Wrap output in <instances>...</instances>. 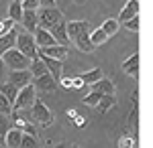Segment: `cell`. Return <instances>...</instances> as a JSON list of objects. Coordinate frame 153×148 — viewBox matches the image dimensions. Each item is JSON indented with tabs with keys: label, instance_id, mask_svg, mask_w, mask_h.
Listing matches in <instances>:
<instances>
[{
	"label": "cell",
	"instance_id": "obj_1",
	"mask_svg": "<svg viewBox=\"0 0 153 148\" xmlns=\"http://www.w3.org/2000/svg\"><path fill=\"white\" fill-rule=\"evenodd\" d=\"M65 31H68V39L84 53H92L94 47L90 43V24L86 21H71L65 23Z\"/></svg>",
	"mask_w": 153,
	"mask_h": 148
},
{
	"label": "cell",
	"instance_id": "obj_2",
	"mask_svg": "<svg viewBox=\"0 0 153 148\" xmlns=\"http://www.w3.org/2000/svg\"><path fill=\"white\" fill-rule=\"evenodd\" d=\"M63 21V12L59 10V8H39L37 10V26L39 29H45L49 31L51 26H55L57 23Z\"/></svg>",
	"mask_w": 153,
	"mask_h": 148
},
{
	"label": "cell",
	"instance_id": "obj_3",
	"mask_svg": "<svg viewBox=\"0 0 153 148\" xmlns=\"http://www.w3.org/2000/svg\"><path fill=\"white\" fill-rule=\"evenodd\" d=\"M35 97H37V89L33 87V83H29L27 87L19 89V93H16V100L12 102V110H14V112L29 110V108L33 106V102H35Z\"/></svg>",
	"mask_w": 153,
	"mask_h": 148
},
{
	"label": "cell",
	"instance_id": "obj_4",
	"mask_svg": "<svg viewBox=\"0 0 153 148\" xmlns=\"http://www.w3.org/2000/svg\"><path fill=\"white\" fill-rule=\"evenodd\" d=\"M2 63H4V67H10V71H19V69H29V63H31V59H27L21 53V51H16V49H10V51H6L4 55H2Z\"/></svg>",
	"mask_w": 153,
	"mask_h": 148
},
{
	"label": "cell",
	"instance_id": "obj_5",
	"mask_svg": "<svg viewBox=\"0 0 153 148\" xmlns=\"http://www.w3.org/2000/svg\"><path fill=\"white\" fill-rule=\"evenodd\" d=\"M14 49L21 51L27 59H35L37 57V45H35V39H33L31 33H21V31H19Z\"/></svg>",
	"mask_w": 153,
	"mask_h": 148
},
{
	"label": "cell",
	"instance_id": "obj_6",
	"mask_svg": "<svg viewBox=\"0 0 153 148\" xmlns=\"http://www.w3.org/2000/svg\"><path fill=\"white\" fill-rule=\"evenodd\" d=\"M29 116H33V120L39 122L41 126H49L51 122H53V114H51V110H49L39 97H35L33 106L29 108Z\"/></svg>",
	"mask_w": 153,
	"mask_h": 148
},
{
	"label": "cell",
	"instance_id": "obj_7",
	"mask_svg": "<svg viewBox=\"0 0 153 148\" xmlns=\"http://www.w3.org/2000/svg\"><path fill=\"white\" fill-rule=\"evenodd\" d=\"M31 71L29 69H19V71H10L8 73V83H12L16 89H23V87H27L29 83H31Z\"/></svg>",
	"mask_w": 153,
	"mask_h": 148
},
{
	"label": "cell",
	"instance_id": "obj_8",
	"mask_svg": "<svg viewBox=\"0 0 153 148\" xmlns=\"http://www.w3.org/2000/svg\"><path fill=\"white\" fill-rule=\"evenodd\" d=\"M37 53L45 55L49 59H55V61H65L68 59V47L53 45V47H45V49H37Z\"/></svg>",
	"mask_w": 153,
	"mask_h": 148
},
{
	"label": "cell",
	"instance_id": "obj_9",
	"mask_svg": "<svg viewBox=\"0 0 153 148\" xmlns=\"http://www.w3.org/2000/svg\"><path fill=\"white\" fill-rule=\"evenodd\" d=\"M33 39H35L37 49H45V47L57 45V43H55V39L51 37V33H49V31H45V29H39V26H37L35 33H33Z\"/></svg>",
	"mask_w": 153,
	"mask_h": 148
},
{
	"label": "cell",
	"instance_id": "obj_10",
	"mask_svg": "<svg viewBox=\"0 0 153 148\" xmlns=\"http://www.w3.org/2000/svg\"><path fill=\"white\" fill-rule=\"evenodd\" d=\"M49 33H51V37L55 39V43L61 47H68L70 45V39H68V31H65V21H61V23H57L55 26H51L49 29Z\"/></svg>",
	"mask_w": 153,
	"mask_h": 148
},
{
	"label": "cell",
	"instance_id": "obj_11",
	"mask_svg": "<svg viewBox=\"0 0 153 148\" xmlns=\"http://www.w3.org/2000/svg\"><path fill=\"white\" fill-rule=\"evenodd\" d=\"M16 34H19V31L12 26L6 34H2V37H0V57H2L6 51L14 49V45H16Z\"/></svg>",
	"mask_w": 153,
	"mask_h": 148
},
{
	"label": "cell",
	"instance_id": "obj_12",
	"mask_svg": "<svg viewBox=\"0 0 153 148\" xmlns=\"http://www.w3.org/2000/svg\"><path fill=\"white\" fill-rule=\"evenodd\" d=\"M133 16H139V0H129L127 4H125V8L120 10V14H118V23H127L129 18H133Z\"/></svg>",
	"mask_w": 153,
	"mask_h": 148
},
{
	"label": "cell",
	"instance_id": "obj_13",
	"mask_svg": "<svg viewBox=\"0 0 153 148\" xmlns=\"http://www.w3.org/2000/svg\"><path fill=\"white\" fill-rule=\"evenodd\" d=\"M33 87L39 89V91H55V89H57V81L53 79L49 73H45V75H41V77H37V79H35Z\"/></svg>",
	"mask_w": 153,
	"mask_h": 148
},
{
	"label": "cell",
	"instance_id": "obj_14",
	"mask_svg": "<svg viewBox=\"0 0 153 148\" xmlns=\"http://www.w3.org/2000/svg\"><path fill=\"white\" fill-rule=\"evenodd\" d=\"M37 57L41 59L43 63H45V67H47V73L53 77V79L57 81L59 77H61V61H55V59H49V57H45V55H39L37 53Z\"/></svg>",
	"mask_w": 153,
	"mask_h": 148
},
{
	"label": "cell",
	"instance_id": "obj_15",
	"mask_svg": "<svg viewBox=\"0 0 153 148\" xmlns=\"http://www.w3.org/2000/svg\"><path fill=\"white\" fill-rule=\"evenodd\" d=\"M123 71L127 73V75H131V77H139V53H133L125 63H123Z\"/></svg>",
	"mask_w": 153,
	"mask_h": 148
},
{
	"label": "cell",
	"instance_id": "obj_16",
	"mask_svg": "<svg viewBox=\"0 0 153 148\" xmlns=\"http://www.w3.org/2000/svg\"><path fill=\"white\" fill-rule=\"evenodd\" d=\"M21 23L25 26V33H35L37 29V10H23V16H21Z\"/></svg>",
	"mask_w": 153,
	"mask_h": 148
},
{
	"label": "cell",
	"instance_id": "obj_17",
	"mask_svg": "<svg viewBox=\"0 0 153 148\" xmlns=\"http://www.w3.org/2000/svg\"><path fill=\"white\" fill-rule=\"evenodd\" d=\"M78 77L82 79L84 85H94L96 81H100L104 77V73H102L100 67H94V69H90V71H86V73H82V75H78Z\"/></svg>",
	"mask_w": 153,
	"mask_h": 148
},
{
	"label": "cell",
	"instance_id": "obj_18",
	"mask_svg": "<svg viewBox=\"0 0 153 148\" xmlns=\"http://www.w3.org/2000/svg\"><path fill=\"white\" fill-rule=\"evenodd\" d=\"M21 138H23V132L19 128H10L4 136V146L6 148H19L21 146Z\"/></svg>",
	"mask_w": 153,
	"mask_h": 148
},
{
	"label": "cell",
	"instance_id": "obj_19",
	"mask_svg": "<svg viewBox=\"0 0 153 148\" xmlns=\"http://www.w3.org/2000/svg\"><path fill=\"white\" fill-rule=\"evenodd\" d=\"M92 89L100 91L102 95H114V83L110 79H106V77H102L100 81H96L94 85H92Z\"/></svg>",
	"mask_w": 153,
	"mask_h": 148
},
{
	"label": "cell",
	"instance_id": "obj_20",
	"mask_svg": "<svg viewBox=\"0 0 153 148\" xmlns=\"http://www.w3.org/2000/svg\"><path fill=\"white\" fill-rule=\"evenodd\" d=\"M29 71H31V77H41V75H45L47 73V67H45V63L41 61L39 57L31 59V63H29Z\"/></svg>",
	"mask_w": 153,
	"mask_h": 148
},
{
	"label": "cell",
	"instance_id": "obj_21",
	"mask_svg": "<svg viewBox=\"0 0 153 148\" xmlns=\"http://www.w3.org/2000/svg\"><path fill=\"white\" fill-rule=\"evenodd\" d=\"M21 16H23V4H21V0H14L8 6V18L12 23H21Z\"/></svg>",
	"mask_w": 153,
	"mask_h": 148
},
{
	"label": "cell",
	"instance_id": "obj_22",
	"mask_svg": "<svg viewBox=\"0 0 153 148\" xmlns=\"http://www.w3.org/2000/svg\"><path fill=\"white\" fill-rule=\"evenodd\" d=\"M0 93H2V95H4V97H6V100L12 103L14 100H16V93H19V89H16L12 83L4 81V83H0Z\"/></svg>",
	"mask_w": 153,
	"mask_h": 148
},
{
	"label": "cell",
	"instance_id": "obj_23",
	"mask_svg": "<svg viewBox=\"0 0 153 148\" xmlns=\"http://www.w3.org/2000/svg\"><path fill=\"white\" fill-rule=\"evenodd\" d=\"M100 29H102V31L106 33V37L110 39L112 34H117V33H118V29H120V23H118L117 18H106L104 24H102Z\"/></svg>",
	"mask_w": 153,
	"mask_h": 148
},
{
	"label": "cell",
	"instance_id": "obj_24",
	"mask_svg": "<svg viewBox=\"0 0 153 148\" xmlns=\"http://www.w3.org/2000/svg\"><path fill=\"white\" fill-rule=\"evenodd\" d=\"M114 103H117L114 95H102V97H100V102L96 103V110H98L100 114H106V112H108Z\"/></svg>",
	"mask_w": 153,
	"mask_h": 148
},
{
	"label": "cell",
	"instance_id": "obj_25",
	"mask_svg": "<svg viewBox=\"0 0 153 148\" xmlns=\"http://www.w3.org/2000/svg\"><path fill=\"white\" fill-rule=\"evenodd\" d=\"M106 41H108V37H106V33L102 31V29H96V31H90V43H92V47H100L104 45Z\"/></svg>",
	"mask_w": 153,
	"mask_h": 148
},
{
	"label": "cell",
	"instance_id": "obj_26",
	"mask_svg": "<svg viewBox=\"0 0 153 148\" xmlns=\"http://www.w3.org/2000/svg\"><path fill=\"white\" fill-rule=\"evenodd\" d=\"M10 120H8V116H2L0 114V146L4 144V136H6V132L10 130Z\"/></svg>",
	"mask_w": 153,
	"mask_h": 148
},
{
	"label": "cell",
	"instance_id": "obj_27",
	"mask_svg": "<svg viewBox=\"0 0 153 148\" xmlns=\"http://www.w3.org/2000/svg\"><path fill=\"white\" fill-rule=\"evenodd\" d=\"M118 148H137V138L129 136V134L120 136V140H118Z\"/></svg>",
	"mask_w": 153,
	"mask_h": 148
},
{
	"label": "cell",
	"instance_id": "obj_28",
	"mask_svg": "<svg viewBox=\"0 0 153 148\" xmlns=\"http://www.w3.org/2000/svg\"><path fill=\"white\" fill-rule=\"evenodd\" d=\"M100 97H102V93L92 89L88 95H86V97H84V103H86V106H90V108H96V103L100 102Z\"/></svg>",
	"mask_w": 153,
	"mask_h": 148
},
{
	"label": "cell",
	"instance_id": "obj_29",
	"mask_svg": "<svg viewBox=\"0 0 153 148\" xmlns=\"http://www.w3.org/2000/svg\"><path fill=\"white\" fill-rule=\"evenodd\" d=\"M19 148H39V142H37L35 136L23 134V138H21V146H19Z\"/></svg>",
	"mask_w": 153,
	"mask_h": 148
},
{
	"label": "cell",
	"instance_id": "obj_30",
	"mask_svg": "<svg viewBox=\"0 0 153 148\" xmlns=\"http://www.w3.org/2000/svg\"><path fill=\"white\" fill-rule=\"evenodd\" d=\"M0 114L2 116H8V114H12V103L0 93Z\"/></svg>",
	"mask_w": 153,
	"mask_h": 148
},
{
	"label": "cell",
	"instance_id": "obj_31",
	"mask_svg": "<svg viewBox=\"0 0 153 148\" xmlns=\"http://www.w3.org/2000/svg\"><path fill=\"white\" fill-rule=\"evenodd\" d=\"M125 26H127V31L139 33V26H141V23H139V16H133V18H129V21L125 23Z\"/></svg>",
	"mask_w": 153,
	"mask_h": 148
},
{
	"label": "cell",
	"instance_id": "obj_32",
	"mask_svg": "<svg viewBox=\"0 0 153 148\" xmlns=\"http://www.w3.org/2000/svg\"><path fill=\"white\" fill-rule=\"evenodd\" d=\"M12 26H14V23H12L10 18H0V37H2V34H6Z\"/></svg>",
	"mask_w": 153,
	"mask_h": 148
},
{
	"label": "cell",
	"instance_id": "obj_33",
	"mask_svg": "<svg viewBox=\"0 0 153 148\" xmlns=\"http://www.w3.org/2000/svg\"><path fill=\"white\" fill-rule=\"evenodd\" d=\"M23 10H37L39 8V0H23Z\"/></svg>",
	"mask_w": 153,
	"mask_h": 148
},
{
	"label": "cell",
	"instance_id": "obj_34",
	"mask_svg": "<svg viewBox=\"0 0 153 148\" xmlns=\"http://www.w3.org/2000/svg\"><path fill=\"white\" fill-rule=\"evenodd\" d=\"M55 0H39V8H53Z\"/></svg>",
	"mask_w": 153,
	"mask_h": 148
},
{
	"label": "cell",
	"instance_id": "obj_35",
	"mask_svg": "<svg viewBox=\"0 0 153 148\" xmlns=\"http://www.w3.org/2000/svg\"><path fill=\"white\" fill-rule=\"evenodd\" d=\"M71 79H74V77H70V75H68V77H61V85H63L65 89H71Z\"/></svg>",
	"mask_w": 153,
	"mask_h": 148
},
{
	"label": "cell",
	"instance_id": "obj_36",
	"mask_svg": "<svg viewBox=\"0 0 153 148\" xmlns=\"http://www.w3.org/2000/svg\"><path fill=\"white\" fill-rule=\"evenodd\" d=\"M74 124H76V126H86V120H84V118H78V116H76V118H74Z\"/></svg>",
	"mask_w": 153,
	"mask_h": 148
},
{
	"label": "cell",
	"instance_id": "obj_37",
	"mask_svg": "<svg viewBox=\"0 0 153 148\" xmlns=\"http://www.w3.org/2000/svg\"><path fill=\"white\" fill-rule=\"evenodd\" d=\"M76 116H78V112H76V110H68V118H70V120H74Z\"/></svg>",
	"mask_w": 153,
	"mask_h": 148
},
{
	"label": "cell",
	"instance_id": "obj_38",
	"mask_svg": "<svg viewBox=\"0 0 153 148\" xmlns=\"http://www.w3.org/2000/svg\"><path fill=\"white\" fill-rule=\"evenodd\" d=\"M4 75V63H2V59H0V77Z\"/></svg>",
	"mask_w": 153,
	"mask_h": 148
},
{
	"label": "cell",
	"instance_id": "obj_39",
	"mask_svg": "<svg viewBox=\"0 0 153 148\" xmlns=\"http://www.w3.org/2000/svg\"><path fill=\"white\" fill-rule=\"evenodd\" d=\"M55 148H68V146H65V144L61 142V144H57V146H55Z\"/></svg>",
	"mask_w": 153,
	"mask_h": 148
},
{
	"label": "cell",
	"instance_id": "obj_40",
	"mask_svg": "<svg viewBox=\"0 0 153 148\" xmlns=\"http://www.w3.org/2000/svg\"><path fill=\"white\" fill-rule=\"evenodd\" d=\"M71 148H82V146H71Z\"/></svg>",
	"mask_w": 153,
	"mask_h": 148
},
{
	"label": "cell",
	"instance_id": "obj_41",
	"mask_svg": "<svg viewBox=\"0 0 153 148\" xmlns=\"http://www.w3.org/2000/svg\"><path fill=\"white\" fill-rule=\"evenodd\" d=\"M78 2H82V0H78Z\"/></svg>",
	"mask_w": 153,
	"mask_h": 148
},
{
	"label": "cell",
	"instance_id": "obj_42",
	"mask_svg": "<svg viewBox=\"0 0 153 148\" xmlns=\"http://www.w3.org/2000/svg\"><path fill=\"white\" fill-rule=\"evenodd\" d=\"M21 2H23V0H21Z\"/></svg>",
	"mask_w": 153,
	"mask_h": 148
},
{
	"label": "cell",
	"instance_id": "obj_43",
	"mask_svg": "<svg viewBox=\"0 0 153 148\" xmlns=\"http://www.w3.org/2000/svg\"><path fill=\"white\" fill-rule=\"evenodd\" d=\"M0 148H2V146H0Z\"/></svg>",
	"mask_w": 153,
	"mask_h": 148
}]
</instances>
